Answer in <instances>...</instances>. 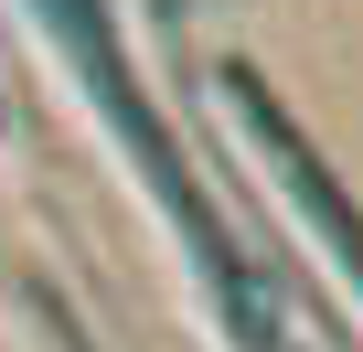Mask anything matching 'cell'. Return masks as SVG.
Instances as JSON below:
<instances>
[{"label": "cell", "instance_id": "cell-2", "mask_svg": "<svg viewBox=\"0 0 363 352\" xmlns=\"http://www.w3.org/2000/svg\"><path fill=\"white\" fill-rule=\"evenodd\" d=\"M225 107L246 118V149H257V171H267V182L289 193L299 235H310V246L331 256V278H342V288L363 299V225L342 214V193H331V171H320V160L299 149V128H289V118L267 107V86H257V75H225Z\"/></svg>", "mask_w": 363, "mask_h": 352}, {"label": "cell", "instance_id": "cell-1", "mask_svg": "<svg viewBox=\"0 0 363 352\" xmlns=\"http://www.w3.org/2000/svg\"><path fill=\"white\" fill-rule=\"evenodd\" d=\"M33 11V33L54 43V64L86 86V107L118 128V149L139 160V182L160 193V214H171V235L193 246V267H203V288H214V320L235 331V341H267V320H257V278H246V256H235V235L214 225V203L193 193V171H182V149H171V128H160V107L139 96V75H128V43H118V22H107V0H22Z\"/></svg>", "mask_w": 363, "mask_h": 352}, {"label": "cell", "instance_id": "cell-3", "mask_svg": "<svg viewBox=\"0 0 363 352\" xmlns=\"http://www.w3.org/2000/svg\"><path fill=\"white\" fill-rule=\"evenodd\" d=\"M150 22H160V33H182V0H150Z\"/></svg>", "mask_w": 363, "mask_h": 352}]
</instances>
